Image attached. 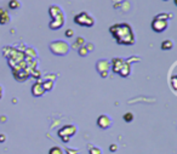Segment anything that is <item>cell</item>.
<instances>
[{
    "label": "cell",
    "instance_id": "1",
    "mask_svg": "<svg viewBox=\"0 0 177 154\" xmlns=\"http://www.w3.org/2000/svg\"><path fill=\"white\" fill-rule=\"evenodd\" d=\"M109 33L119 45H134L135 34L129 23H116L109 28Z\"/></svg>",
    "mask_w": 177,
    "mask_h": 154
},
{
    "label": "cell",
    "instance_id": "2",
    "mask_svg": "<svg viewBox=\"0 0 177 154\" xmlns=\"http://www.w3.org/2000/svg\"><path fill=\"white\" fill-rule=\"evenodd\" d=\"M50 51L56 56H64L69 51V45L63 40H56L50 44Z\"/></svg>",
    "mask_w": 177,
    "mask_h": 154
},
{
    "label": "cell",
    "instance_id": "3",
    "mask_svg": "<svg viewBox=\"0 0 177 154\" xmlns=\"http://www.w3.org/2000/svg\"><path fill=\"white\" fill-rule=\"evenodd\" d=\"M74 22L78 26H83V27H92L95 24L93 17L91 15H88V12H80V13L75 15Z\"/></svg>",
    "mask_w": 177,
    "mask_h": 154
},
{
    "label": "cell",
    "instance_id": "4",
    "mask_svg": "<svg viewBox=\"0 0 177 154\" xmlns=\"http://www.w3.org/2000/svg\"><path fill=\"white\" fill-rule=\"evenodd\" d=\"M77 134V126L74 125H64L62 129L58 130V136L62 139V141L64 143H67L71 137H73Z\"/></svg>",
    "mask_w": 177,
    "mask_h": 154
},
{
    "label": "cell",
    "instance_id": "5",
    "mask_svg": "<svg viewBox=\"0 0 177 154\" xmlns=\"http://www.w3.org/2000/svg\"><path fill=\"white\" fill-rule=\"evenodd\" d=\"M152 29L155 32V33H163L165 32L168 28H169V22L166 19H159V18H154L152 21V24H151Z\"/></svg>",
    "mask_w": 177,
    "mask_h": 154
},
{
    "label": "cell",
    "instance_id": "6",
    "mask_svg": "<svg viewBox=\"0 0 177 154\" xmlns=\"http://www.w3.org/2000/svg\"><path fill=\"white\" fill-rule=\"evenodd\" d=\"M97 126H98L99 129H102V130L109 129V128L112 126V119H110V117H108L107 114L99 115L98 119H97Z\"/></svg>",
    "mask_w": 177,
    "mask_h": 154
},
{
    "label": "cell",
    "instance_id": "7",
    "mask_svg": "<svg viewBox=\"0 0 177 154\" xmlns=\"http://www.w3.org/2000/svg\"><path fill=\"white\" fill-rule=\"evenodd\" d=\"M63 24H64V15L61 13V15H58V16H56L51 19L49 27H50V29L56 30V29H60L61 27H63Z\"/></svg>",
    "mask_w": 177,
    "mask_h": 154
},
{
    "label": "cell",
    "instance_id": "8",
    "mask_svg": "<svg viewBox=\"0 0 177 154\" xmlns=\"http://www.w3.org/2000/svg\"><path fill=\"white\" fill-rule=\"evenodd\" d=\"M110 69V61L108 60H98L96 62V70L101 74V73H108Z\"/></svg>",
    "mask_w": 177,
    "mask_h": 154
},
{
    "label": "cell",
    "instance_id": "9",
    "mask_svg": "<svg viewBox=\"0 0 177 154\" xmlns=\"http://www.w3.org/2000/svg\"><path fill=\"white\" fill-rule=\"evenodd\" d=\"M124 63H125V60H124V58H120V57H115V58H113V60L110 61V68H112L113 73L118 74V73L120 72L121 67L124 66Z\"/></svg>",
    "mask_w": 177,
    "mask_h": 154
},
{
    "label": "cell",
    "instance_id": "10",
    "mask_svg": "<svg viewBox=\"0 0 177 154\" xmlns=\"http://www.w3.org/2000/svg\"><path fill=\"white\" fill-rule=\"evenodd\" d=\"M32 95L34 96V97H41L46 91L44 90V87H43V84H41V81H36V83H34L33 84V86H32Z\"/></svg>",
    "mask_w": 177,
    "mask_h": 154
},
{
    "label": "cell",
    "instance_id": "11",
    "mask_svg": "<svg viewBox=\"0 0 177 154\" xmlns=\"http://www.w3.org/2000/svg\"><path fill=\"white\" fill-rule=\"evenodd\" d=\"M130 73H131V64H129V63H124V66L121 67V69H120V72L118 73L120 77H123V78H127L129 75H130Z\"/></svg>",
    "mask_w": 177,
    "mask_h": 154
},
{
    "label": "cell",
    "instance_id": "12",
    "mask_svg": "<svg viewBox=\"0 0 177 154\" xmlns=\"http://www.w3.org/2000/svg\"><path fill=\"white\" fill-rule=\"evenodd\" d=\"M10 22V16L6 10L0 7V24H7Z\"/></svg>",
    "mask_w": 177,
    "mask_h": 154
},
{
    "label": "cell",
    "instance_id": "13",
    "mask_svg": "<svg viewBox=\"0 0 177 154\" xmlns=\"http://www.w3.org/2000/svg\"><path fill=\"white\" fill-rule=\"evenodd\" d=\"M49 13H50V16L54 18V17H56V16L63 13V11L61 10L60 6H57V5H52V6H50V9H49Z\"/></svg>",
    "mask_w": 177,
    "mask_h": 154
},
{
    "label": "cell",
    "instance_id": "14",
    "mask_svg": "<svg viewBox=\"0 0 177 154\" xmlns=\"http://www.w3.org/2000/svg\"><path fill=\"white\" fill-rule=\"evenodd\" d=\"M160 47H161V50H164V51L171 50V49L174 47V43H172V41H171L170 39H166V40H164V41L161 43Z\"/></svg>",
    "mask_w": 177,
    "mask_h": 154
},
{
    "label": "cell",
    "instance_id": "15",
    "mask_svg": "<svg viewBox=\"0 0 177 154\" xmlns=\"http://www.w3.org/2000/svg\"><path fill=\"white\" fill-rule=\"evenodd\" d=\"M41 84H43V87H44L45 91H51V90L54 89V80L46 79V80H44Z\"/></svg>",
    "mask_w": 177,
    "mask_h": 154
},
{
    "label": "cell",
    "instance_id": "16",
    "mask_svg": "<svg viewBox=\"0 0 177 154\" xmlns=\"http://www.w3.org/2000/svg\"><path fill=\"white\" fill-rule=\"evenodd\" d=\"M84 45H85V39L83 36H78L77 40H75V43L72 46H73V49H79L80 46H84Z\"/></svg>",
    "mask_w": 177,
    "mask_h": 154
},
{
    "label": "cell",
    "instance_id": "17",
    "mask_svg": "<svg viewBox=\"0 0 177 154\" xmlns=\"http://www.w3.org/2000/svg\"><path fill=\"white\" fill-rule=\"evenodd\" d=\"M19 6H21V4L18 0H10L9 1V9H11V10H17V9H19Z\"/></svg>",
    "mask_w": 177,
    "mask_h": 154
},
{
    "label": "cell",
    "instance_id": "18",
    "mask_svg": "<svg viewBox=\"0 0 177 154\" xmlns=\"http://www.w3.org/2000/svg\"><path fill=\"white\" fill-rule=\"evenodd\" d=\"M78 53L80 55V57H86L88 53V51L85 46H80V47L78 49Z\"/></svg>",
    "mask_w": 177,
    "mask_h": 154
},
{
    "label": "cell",
    "instance_id": "19",
    "mask_svg": "<svg viewBox=\"0 0 177 154\" xmlns=\"http://www.w3.org/2000/svg\"><path fill=\"white\" fill-rule=\"evenodd\" d=\"M88 154H102V151L97 147L93 146H88Z\"/></svg>",
    "mask_w": 177,
    "mask_h": 154
},
{
    "label": "cell",
    "instance_id": "20",
    "mask_svg": "<svg viewBox=\"0 0 177 154\" xmlns=\"http://www.w3.org/2000/svg\"><path fill=\"white\" fill-rule=\"evenodd\" d=\"M124 120H125L126 123H131V121L134 120V114H132L131 112L125 113V114H124Z\"/></svg>",
    "mask_w": 177,
    "mask_h": 154
},
{
    "label": "cell",
    "instance_id": "21",
    "mask_svg": "<svg viewBox=\"0 0 177 154\" xmlns=\"http://www.w3.org/2000/svg\"><path fill=\"white\" fill-rule=\"evenodd\" d=\"M49 154H63V151L60 147H52L49 151Z\"/></svg>",
    "mask_w": 177,
    "mask_h": 154
},
{
    "label": "cell",
    "instance_id": "22",
    "mask_svg": "<svg viewBox=\"0 0 177 154\" xmlns=\"http://www.w3.org/2000/svg\"><path fill=\"white\" fill-rule=\"evenodd\" d=\"M138 61H140V57H137V56H132V57L125 60V62L129 63V64H131V63H134V62H138Z\"/></svg>",
    "mask_w": 177,
    "mask_h": 154
},
{
    "label": "cell",
    "instance_id": "23",
    "mask_svg": "<svg viewBox=\"0 0 177 154\" xmlns=\"http://www.w3.org/2000/svg\"><path fill=\"white\" fill-rule=\"evenodd\" d=\"M64 35H66V36H67V38H72V36H73V35H74V30H73V29H71V28H69V29H67V30H66V32H64Z\"/></svg>",
    "mask_w": 177,
    "mask_h": 154
},
{
    "label": "cell",
    "instance_id": "24",
    "mask_svg": "<svg viewBox=\"0 0 177 154\" xmlns=\"http://www.w3.org/2000/svg\"><path fill=\"white\" fill-rule=\"evenodd\" d=\"M116 149H118V146H116V145H110V146H109V151H110V152L114 153V152H116Z\"/></svg>",
    "mask_w": 177,
    "mask_h": 154
},
{
    "label": "cell",
    "instance_id": "25",
    "mask_svg": "<svg viewBox=\"0 0 177 154\" xmlns=\"http://www.w3.org/2000/svg\"><path fill=\"white\" fill-rule=\"evenodd\" d=\"M67 154H78V151L77 149H72V148H67Z\"/></svg>",
    "mask_w": 177,
    "mask_h": 154
},
{
    "label": "cell",
    "instance_id": "26",
    "mask_svg": "<svg viewBox=\"0 0 177 154\" xmlns=\"http://www.w3.org/2000/svg\"><path fill=\"white\" fill-rule=\"evenodd\" d=\"M86 49H88V51H93L95 50V47H93V44H86V45H84Z\"/></svg>",
    "mask_w": 177,
    "mask_h": 154
},
{
    "label": "cell",
    "instance_id": "27",
    "mask_svg": "<svg viewBox=\"0 0 177 154\" xmlns=\"http://www.w3.org/2000/svg\"><path fill=\"white\" fill-rule=\"evenodd\" d=\"M5 141H6V136L2 135V134H0V143L1 142H5Z\"/></svg>",
    "mask_w": 177,
    "mask_h": 154
},
{
    "label": "cell",
    "instance_id": "28",
    "mask_svg": "<svg viewBox=\"0 0 177 154\" xmlns=\"http://www.w3.org/2000/svg\"><path fill=\"white\" fill-rule=\"evenodd\" d=\"M99 75H101L102 78H107V77H108V73H107V72H106V73H101Z\"/></svg>",
    "mask_w": 177,
    "mask_h": 154
},
{
    "label": "cell",
    "instance_id": "29",
    "mask_svg": "<svg viewBox=\"0 0 177 154\" xmlns=\"http://www.w3.org/2000/svg\"><path fill=\"white\" fill-rule=\"evenodd\" d=\"M1 97H2V87L0 86V98H1Z\"/></svg>",
    "mask_w": 177,
    "mask_h": 154
},
{
    "label": "cell",
    "instance_id": "30",
    "mask_svg": "<svg viewBox=\"0 0 177 154\" xmlns=\"http://www.w3.org/2000/svg\"><path fill=\"white\" fill-rule=\"evenodd\" d=\"M5 120H6V118H4V117L0 118V121H5Z\"/></svg>",
    "mask_w": 177,
    "mask_h": 154
},
{
    "label": "cell",
    "instance_id": "31",
    "mask_svg": "<svg viewBox=\"0 0 177 154\" xmlns=\"http://www.w3.org/2000/svg\"><path fill=\"white\" fill-rule=\"evenodd\" d=\"M175 5H177V0H175Z\"/></svg>",
    "mask_w": 177,
    "mask_h": 154
},
{
    "label": "cell",
    "instance_id": "32",
    "mask_svg": "<svg viewBox=\"0 0 177 154\" xmlns=\"http://www.w3.org/2000/svg\"><path fill=\"white\" fill-rule=\"evenodd\" d=\"M164 1H169V0H164Z\"/></svg>",
    "mask_w": 177,
    "mask_h": 154
}]
</instances>
